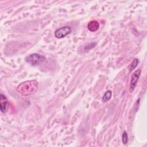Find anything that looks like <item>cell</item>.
<instances>
[{"instance_id": "obj_1", "label": "cell", "mask_w": 147, "mask_h": 147, "mask_svg": "<svg viewBox=\"0 0 147 147\" xmlns=\"http://www.w3.org/2000/svg\"><path fill=\"white\" fill-rule=\"evenodd\" d=\"M38 88V82L33 80L21 83L17 87V90L23 95H28L36 92Z\"/></svg>"}, {"instance_id": "obj_2", "label": "cell", "mask_w": 147, "mask_h": 147, "mask_svg": "<svg viewBox=\"0 0 147 147\" xmlns=\"http://www.w3.org/2000/svg\"><path fill=\"white\" fill-rule=\"evenodd\" d=\"M46 60L47 59L44 56L37 53L30 54L25 58V60L27 63L34 67L41 65L46 61Z\"/></svg>"}, {"instance_id": "obj_8", "label": "cell", "mask_w": 147, "mask_h": 147, "mask_svg": "<svg viewBox=\"0 0 147 147\" xmlns=\"http://www.w3.org/2000/svg\"><path fill=\"white\" fill-rule=\"evenodd\" d=\"M139 63V60L138 59H133V60L132 61V62L129 64L128 68H129V72H131L133 71L134 69H135L137 65Z\"/></svg>"}, {"instance_id": "obj_10", "label": "cell", "mask_w": 147, "mask_h": 147, "mask_svg": "<svg viewBox=\"0 0 147 147\" xmlns=\"http://www.w3.org/2000/svg\"><path fill=\"white\" fill-rule=\"evenodd\" d=\"M96 42H91L90 43L88 44H87L86 46H85L84 47V49L85 50H90L91 48H93L94 47H95V46L96 45Z\"/></svg>"}, {"instance_id": "obj_9", "label": "cell", "mask_w": 147, "mask_h": 147, "mask_svg": "<svg viewBox=\"0 0 147 147\" xmlns=\"http://www.w3.org/2000/svg\"><path fill=\"white\" fill-rule=\"evenodd\" d=\"M122 141L124 145H126L128 142V135L126 131H123L122 134Z\"/></svg>"}, {"instance_id": "obj_6", "label": "cell", "mask_w": 147, "mask_h": 147, "mask_svg": "<svg viewBox=\"0 0 147 147\" xmlns=\"http://www.w3.org/2000/svg\"><path fill=\"white\" fill-rule=\"evenodd\" d=\"M87 28L90 32H96L99 28V24L96 21H90L87 25Z\"/></svg>"}, {"instance_id": "obj_5", "label": "cell", "mask_w": 147, "mask_h": 147, "mask_svg": "<svg viewBox=\"0 0 147 147\" xmlns=\"http://www.w3.org/2000/svg\"><path fill=\"white\" fill-rule=\"evenodd\" d=\"M9 103L7 97L3 94H0V110L2 113L7 111Z\"/></svg>"}, {"instance_id": "obj_3", "label": "cell", "mask_w": 147, "mask_h": 147, "mask_svg": "<svg viewBox=\"0 0 147 147\" xmlns=\"http://www.w3.org/2000/svg\"><path fill=\"white\" fill-rule=\"evenodd\" d=\"M141 71L140 69H138L136 70L131 75L130 81V86H129V91L130 93H132L135 89V87L137 85V82L141 75Z\"/></svg>"}, {"instance_id": "obj_7", "label": "cell", "mask_w": 147, "mask_h": 147, "mask_svg": "<svg viewBox=\"0 0 147 147\" xmlns=\"http://www.w3.org/2000/svg\"><path fill=\"white\" fill-rule=\"evenodd\" d=\"M111 96H112V91L111 90H107L102 96V101L103 103H105L109 101L110 99Z\"/></svg>"}, {"instance_id": "obj_4", "label": "cell", "mask_w": 147, "mask_h": 147, "mask_svg": "<svg viewBox=\"0 0 147 147\" xmlns=\"http://www.w3.org/2000/svg\"><path fill=\"white\" fill-rule=\"evenodd\" d=\"M72 32V29L70 26H65L58 28L55 32V36L57 38H63L70 34Z\"/></svg>"}]
</instances>
